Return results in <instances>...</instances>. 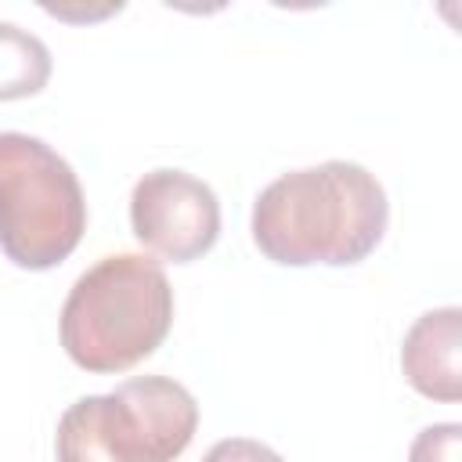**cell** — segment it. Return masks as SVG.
Masks as SVG:
<instances>
[{
    "label": "cell",
    "mask_w": 462,
    "mask_h": 462,
    "mask_svg": "<svg viewBox=\"0 0 462 462\" xmlns=\"http://www.w3.org/2000/svg\"><path fill=\"white\" fill-rule=\"evenodd\" d=\"M173 325V289L159 260L112 253L87 267L61 307V346L94 375L126 372L155 354Z\"/></svg>",
    "instance_id": "2"
},
{
    "label": "cell",
    "mask_w": 462,
    "mask_h": 462,
    "mask_svg": "<svg viewBox=\"0 0 462 462\" xmlns=\"http://www.w3.org/2000/svg\"><path fill=\"white\" fill-rule=\"evenodd\" d=\"M130 227L148 253L191 263L220 238V202L206 180L159 166L130 191Z\"/></svg>",
    "instance_id": "5"
},
{
    "label": "cell",
    "mask_w": 462,
    "mask_h": 462,
    "mask_svg": "<svg viewBox=\"0 0 462 462\" xmlns=\"http://www.w3.org/2000/svg\"><path fill=\"white\" fill-rule=\"evenodd\" d=\"M202 462H285V458L253 437H227V440H217L202 455Z\"/></svg>",
    "instance_id": "9"
},
{
    "label": "cell",
    "mask_w": 462,
    "mask_h": 462,
    "mask_svg": "<svg viewBox=\"0 0 462 462\" xmlns=\"http://www.w3.org/2000/svg\"><path fill=\"white\" fill-rule=\"evenodd\" d=\"M199 430L191 390L166 375L123 379L90 393L58 419V462H173Z\"/></svg>",
    "instance_id": "3"
},
{
    "label": "cell",
    "mask_w": 462,
    "mask_h": 462,
    "mask_svg": "<svg viewBox=\"0 0 462 462\" xmlns=\"http://www.w3.org/2000/svg\"><path fill=\"white\" fill-rule=\"evenodd\" d=\"M51 69L54 58L36 32L14 22H0V101L40 94L51 79Z\"/></svg>",
    "instance_id": "7"
},
{
    "label": "cell",
    "mask_w": 462,
    "mask_h": 462,
    "mask_svg": "<svg viewBox=\"0 0 462 462\" xmlns=\"http://www.w3.org/2000/svg\"><path fill=\"white\" fill-rule=\"evenodd\" d=\"M87 231L76 170L40 137L0 130V249L22 271L61 263Z\"/></svg>",
    "instance_id": "4"
},
{
    "label": "cell",
    "mask_w": 462,
    "mask_h": 462,
    "mask_svg": "<svg viewBox=\"0 0 462 462\" xmlns=\"http://www.w3.org/2000/svg\"><path fill=\"white\" fill-rule=\"evenodd\" d=\"M408 462H462V426L458 422H433V426H426L411 440Z\"/></svg>",
    "instance_id": "8"
},
{
    "label": "cell",
    "mask_w": 462,
    "mask_h": 462,
    "mask_svg": "<svg viewBox=\"0 0 462 462\" xmlns=\"http://www.w3.org/2000/svg\"><path fill=\"white\" fill-rule=\"evenodd\" d=\"M390 202L372 170L328 159L289 170L253 202V242L282 267H350L386 235Z\"/></svg>",
    "instance_id": "1"
},
{
    "label": "cell",
    "mask_w": 462,
    "mask_h": 462,
    "mask_svg": "<svg viewBox=\"0 0 462 462\" xmlns=\"http://www.w3.org/2000/svg\"><path fill=\"white\" fill-rule=\"evenodd\" d=\"M462 310L437 307L415 318L401 343V372L430 401L455 404L462 397Z\"/></svg>",
    "instance_id": "6"
}]
</instances>
